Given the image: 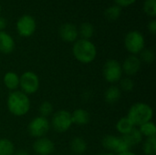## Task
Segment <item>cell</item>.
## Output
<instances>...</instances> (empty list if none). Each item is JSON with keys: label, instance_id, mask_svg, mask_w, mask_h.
Returning a JSON list of instances; mask_svg holds the SVG:
<instances>
[{"label": "cell", "instance_id": "cell-35", "mask_svg": "<svg viewBox=\"0 0 156 155\" xmlns=\"http://www.w3.org/2000/svg\"><path fill=\"white\" fill-rule=\"evenodd\" d=\"M100 155H113L112 153H101V154Z\"/></svg>", "mask_w": 156, "mask_h": 155}, {"label": "cell", "instance_id": "cell-33", "mask_svg": "<svg viewBox=\"0 0 156 155\" xmlns=\"http://www.w3.org/2000/svg\"><path fill=\"white\" fill-rule=\"evenodd\" d=\"M14 155H30L27 151H24V150H20V151H17V152H15V154Z\"/></svg>", "mask_w": 156, "mask_h": 155}, {"label": "cell", "instance_id": "cell-24", "mask_svg": "<svg viewBox=\"0 0 156 155\" xmlns=\"http://www.w3.org/2000/svg\"><path fill=\"white\" fill-rule=\"evenodd\" d=\"M122 14V7H120L117 5H113L106 8L104 11V16L105 17L110 20V21H115L117 20Z\"/></svg>", "mask_w": 156, "mask_h": 155}, {"label": "cell", "instance_id": "cell-10", "mask_svg": "<svg viewBox=\"0 0 156 155\" xmlns=\"http://www.w3.org/2000/svg\"><path fill=\"white\" fill-rule=\"evenodd\" d=\"M33 151L37 155H51L55 151V144L48 138L41 137L34 142Z\"/></svg>", "mask_w": 156, "mask_h": 155}, {"label": "cell", "instance_id": "cell-32", "mask_svg": "<svg viewBox=\"0 0 156 155\" xmlns=\"http://www.w3.org/2000/svg\"><path fill=\"white\" fill-rule=\"evenodd\" d=\"M6 26V20L5 17L0 16V31H4Z\"/></svg>", "mask_w": 156, "mask_h": 155}, {"label": "cell", "instance_id": "cell-4", "mask_svg": "<svg viewBox=\"0 0 156 155\" xmlns=\"http://www.w3.org/2000/svg\"><path fill=\"white\" fill-rule=\"evenodd\" d=\"M145 46V39L144 35L137 30H132L128 32L124 37V47L132 54H139Z\"/></svg>", "mask_w": 156, "mask_h": 155}, {"label": "cell", "instance_id": "cell-30", "mask_svg": "<svg viewBox=\"0 0 156 155\" xmlns=\"http://www.w3.org/2000/svg\"><path fill=\"white\" fill-rule=\"evenodd\" d=\"M116 5H119L120 7H126V6H130L133 4H134L136 2V0H114Z\"/></svg>", "mask_w": 156, "mask_h": 155}, {"label": "cell", "instance_id": "cell-20", "mask_svg": "<svg viewBox=\"0 0 156 155\" xmlns=\"http://www.w3.org/2000/svg\"><path fill=\"white\" fill-rule=\"evenodd\" d=\"M135 126L133 124V122L130 121V119L125 116L121 118L117 123H116V130L118 131V132H120L122 136L129 133Z\"/></svg>", "mask_w": 156, "mask_h": 155}, {"label": "cell", "instance_id": "cell-11", "mask_svg": "<svg viewBox=\"0 0 156 155\" xmlns=\"http://www.w3.org/2000/svg\"><path fill=\"white\" fill-rule=\"evenodd\" d=\"M142 61L136 55H131L125 58L122 65V72L125 73L128 77L134 76L141 69Z\"/></svg>", "mask_w": 156, "mask_h": 155}, {"label": "cell", "instance_id": "cell-6", "mask_svg": "<svg viewBox=\"0 0 156 155\" xmlns=\"http://www.w3.org/2000/svg\"><path fill=\"white\" fill-rule=\"evenodd\" d=\"M72 120H71V113L66 110H61L57 111L52 120H51V126L55 132L58 133L66 132L70 129L72 126Z\"/></svg>", "mask_w": 156, "mask_h": 155}, {"label": "cell", "instance_id": "cell-25", "mask_svg": "<svg viewBox=\"0 0 156 155\" xmlns=\"http://www.w3.org/2000/svg\"><path fill=\"white\" fill-rule=\"evenodd\" d=\"M143 151L145 155L156 154V136L146 138L143 144Z\"/></svg>", "mask_w": 156, "mask_h": 155}, {"label": "cell", "instance_id": "cell-12", "mask_svg": "<svg viewBox=\"0 0 156 155\" xmlns=\"http://www.w3.org/2000/svg\"><path fill=\"white\" fill-rule=\"evenodd\" d=\"M58 34L63 41L69 43L75 42L79 37L78 27L72 23H65L61 25L58 29Z\"/></svg>", "mask_w": 156, "mask_h": 155}, {"label": "cell", "instance_id": "cell-23", "mask_svg": "<svg viewBox=\"0 0 156 155\" xmlns=\"http://www.w3.org/2000/svg\"><path fill=\"white\" fill-rule=\"evenodd\" d=\"M139 131L142 133L143 136H145L146 138L150 137H155L156 128L154 123L151 121L148 122H145L139 126Z\"/></svg>", "mask_w": 156, "mask_h": 155}, {"label": "cell", "instance_id": "cell-2", "mask_svg": "<svg viewBox=\"0 0 156 155\" xmlns=\"http://www.w3.org/2000/svg\"><path fill=\"white\" fill-rule=\"evenodd\" d=\"M74 58L80 63L89 64L92 62L97 56L96 46L89 39H77L72 47Z\"/></svg>", "mask_w": 156, "mask_h": 155}, {"label": "cell", "instance_id": "cell-28", "mask_svg": "<svg viewBox=\"0 0 156 155\" xmlns=\"http://www.w3.org/2000/svg\"><path fill=\"white\" fill-rule=\"evenodd\" d=\"M38 111H39L41 117L47 118V117H48L52 113V111H53V106H52V104L49 101H43L39 105Z\"/></svg>", "mask_w": 156, "mask_h": 155}, {"label": "cell", "instance_id": "cell-7", "mask_svg": "<svg viewBox=\"0 0 156 155\" xmlns=\"http://www.w3.org/2000/svg\"><path fill=\"white\" fill-rule=\"evenodd\" d=\"M103 77L109 83H116L121 80L122 77V65L116 59H109L105 62L102 69Z\"/></svg>", "mask_w": 156, "mask_h": 155}, {"label": "cell", "instance_id": "cell-18", "mask_svg": "<svg viewBox=\"0 0 156 155\" xmlns=\"http://www.w3.org/2000/svg\"><path fill=\"white\" fill-rule=\"evenodd\" d=\"M122 137L124 138V140L128 143V144L131 147L139 145L143 142V138H144V136L140 132L139 129H136L135 127L129 133L123 135Z\"/></svg>", "mask_w": 156, "mask_h": 155}, {"label": "cell", "instance_id": "cell-36", "mask_svg": "<svg viewBox=\"0 0 156 155\" xmlns=\"http://www.w3.org/2000/svg\"><path fill=\"white\" fill-rule=\"evenodd\" d=\"M1 9H2V7H1V5H0V13H1Z\"/></svg>", "mask_w": 156, "mask_h": 155}, {"label": "cell", "instance_id": "cell-17", "mask_svg": "<svg viewBox=\"0 0 156 155\" xmlns=\"http://www.w3.org/2000/svg\"><path fill=\"white\" fill-rule=\"evenodd\" d=\"M120 143H121V137H117L114 135H106L105 137H103L101 141V144L106 150L114 152L116 153L118 152Z\"/></svg>", "mask_w": 156, "mask_h": 155}, {"label": "cell", "instance_id": "cell-27", "mask_svg": "<svg viewBox=\"0 0 156 155\" xmlns=\"http://www.w3.org/2000/svg\"><path fill=\"white\" fill-rule=\"evenodd\" d=\"M144 10L147 16L154 17L156 16V0H144Z\"/></svg>", "mask_w": 156, "mask_h": 155}, {"label": "cell", "instance_id": "cell-26", "mask_svg": "<svg viewBox=\"0 0 156 155\" xmlns=\"http://www.w3.org/2000/svg\"><path fill=\"white\" fill-rule=\"evenodd\" d=\"M140 60L144 62V63H147V64H151L154 61V58H155V55H154V52L152 50V49H149V48H144L140 53Z\"/></svg>", "mask_w": 156, "mask_h": 155}, {"label": "cell", "instance_id": "cell-5", "mask_svg": "<svg viewBox=\"0 0 156 155\" xmlns=\"http://www.w3.org/2000/svg\"><path fill=\"white\" fill-rule=\"evenodd\" d=\"M39 78L33 71H26L19 77V87L21 91L27 95L36 93L39 89Z\"/></svg>", "mask_w": 156, "mask_h": 155}, {"label": "cell", "instance_id": "cell-34", "mask_svg": "<svg viewBox=\"0 0 156 155\" xmlns=\"http://www.w3.org/2000/svg\"><path fill=\"white\" fill-rule=\"evenodd\" d=\"M117 155H136L135 153H132L131 151H129V152H125V153H118Z\"/></svg>", "mask_w": 156, "mask_h": 155}, {"label": "cell", "instance_id": "cell-13", "mask_svg": "<svg viewBox=\"0 0 156 155\" xmlns=\"http://www.w3.org/2000/svg\"><path fill=\"white\" fill-rule=\"evenodd\" d=\"M15 49L14 38L5 31H0V52L10 54Z\"/></svg>", "mask_w": 156, "mask_h": 155}, {"label": "cell", "instance_id": "cell-3", "mask_svg": "<svg viewBox=\"0 0 156 155\" xmlns=\"http://www.w3.org/2000/svg\"><path fill=\"white\" fill-rule=\"evenodd\" d=\"M154 116L152 107L145 102L134 103L129 110L127 117L134 126H140L145 122H151Z\"/></svg>", "mask_w": 156, "mask_h": 155}, {"label": "cell", "instance_id": "cell-29", "mask_svg": "<svg viewBox=\"0 0 156 155\" xmlns=\"http://www.w3.org/2000/svg\"><path fill=\"white\" fill-rule=\"evenodd\" d=\"M120 87H121L120 90H122L123 91H126V92H130L134 88V82L130 77H126V78L121 79Z\"/></svg>", "mask_w": 156, "mask_h": 155}, {"label": "cell", "instance_id": "cell-1", "mask_svg": "<svg viewBox=\"0 0 156 155\" xmlns=\"http://www.w3.org/2000/svg\"><path fill=\"white\" fill-rule=\"evenodd\" d=\"M6 106L11 114L21 117L29 111L31 103L27 94L21 90H14L11 91L7 97Z\"/></svg>", "mask_w": 156, "mask_h": 155}, {"label": "cell", "instance_id": "cell-8", "mask_svg": "<svg viewBox=\"0 0 156 155\" xmlns=\"http://www.w3.org/2000/svg\"><path fill=\"white\" fill-rule=\"evenodd\" d=\"M50 123L47 118L37 116L34 118L27 126L28 133L34 138H41L44 137L49 131Z\"/></svg>", "mask_w": 156, "mask_h": 155}, {"label": "cell", "instance_id": "cell-22", "mask_svg": "<svg viewBox=\"0 0 156 155\" xmlns=\"http://www.w3.org/2000/svg\"><path fill=\"white\" fill-rule=\"evenodd\" d=\"M15 154V145L14 143L6 139H0V155H14Z\"/></svg>", "mask_w": 156, "mask_h": 155}, {"label": "cell", "instance_id": "cell-15", "mask_svg": "<svg viewBox=\"0 0 156 155\" xmlns=\"http://www.w3.org/2000/svg\"><path fill=\"white\" fill-rule=\"evenodd\" d=\"M121 95H122V91L120 88L115 85H112L106 90L104 93V100L108 104L113 105L119 101V100L121 99Z\"/></svg>", "mask_w": 156, "mask_h": 155}, {"label": "cell", "instance_id": "cell-19", "mask_svg": "<svg viewBox=\"0 0 156 155\" xmlns=\"http://www.w3.org/2000/svg\"><path fill=\"white\" fill-rule=\"evenodd\" d=\"M88 148L86 141L81 137H75L70 142V149L76 154H83Z\"/></svg>", "mask_w": 156, "mask_h": 155}, {"label": "cell", "instance_id": "cell-9", "mask_svg": "<svg viewBox=\"0 0 156 155\" xmlns=\"http://www.w3.org/2000/svg\"><path fill=\"white\" fill-rule=\"evenodd\" d=\"M16 27L19 36L23 37H29L36 31V20L30 15H23L17 19Z\"/></svg>", "mask_w": 156, "mask_h": 155}, {"label": "cell", "instance_id": "cell-31", "mask_svg": "<svg viewBox=\"0 0 156 155\" xmlns=\"http://www.w3.org/2000/svg\"><path fill=\"white\" fill-rule=\"evenodd\" d=\"M148 29H149V31H150L152 34H155L156 21L154 19H153L152 21L149 22V24H148Z\"/></svg>", "mask_w": 156, "mask_h": 155}, {"label": "cell", "instance_id": "cell-14", "mask_svg": "<svg viewBox=\"0 0 156 155\" xmlns=\"http://www.w3.org/2000/svg\"><path fill=\"white\" fill-rule=\"evenodd\" d=\"M72 123L78 126L87 125L90 121V113L84 109H77L71 113Z\"/></svg>", "mask_w": 156, "mask_h": 155}, {"label": "cell", "instance_id": "cell-21", "mask_svg": "<svg viewBox=\"0 0 156 155\" xmlns=\"http://www.w3.org/2000/svg\"><path fill=\"white\" fill-rule=\"evenodd\" d=\"M78 31H79V36H80L82 39L90 40V38L92 37L94 34V26H92V24L89 22H85L80 26V28L78 29Z\"/></svg>", "mask_w": 156, "mask_h": 155}, {"label": "cell", "instance_id": "cell-16", "mask_svg": "<svg viewBox=\"0 0 156 155\" xmlns=\"http://www.w3.org/2000/svg\"><path fill=\"white\" fill-rule=\"evenodd\" d=\"M3 82L9 90H16L19 87V76L14 71H8L4 75Z\"/></svg>", "mask_w": 156, "mask_h": 155}]
</instances>
